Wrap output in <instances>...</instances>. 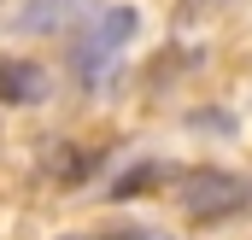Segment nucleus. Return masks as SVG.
Segmentation results:
<instances>
[{
    "label": "nucleus",
    "instance_id": "nucleus-5",
    "mask_svg": "<svg viewBox=\"0 0 252 240\" xmlns=\"http://www.w3.org/2000/svg\"><path fill=\"white\" fill-rule=\"evenodd\" d=\"M153 181H164V170H158V164H141V170H129V176L112 187V193L124 199V193H135V187H153Z\"/></svg>",
    "mask_w": 252,
    "mask_h": 240
},
{
    "label": "nucleus",
    "instance_id": "nucleus-3",
    "mask_svg": "<svg viewBox=\"0 0 252 240\" xmlns=\"http://www.w3.org/2000/svg\"><path fill=\"white\" fill-rule=\"evenodd\" d=\"M106 0H30L24 12H18V30L24 35H53V30H70V24H82L88 12H100Z\"/></svg>",
    "mask_w": 252,
    "mask_h": 240
},
{
    "label": "nucleus",
    "instance_id": "nucleus-2",
    "mask_svg": "<svg viewBox=\"0 0 252 240\" xmlns=\"http://www.w3.org/2000/svg\"><path fill=\"white\" fill-rule=\"evenodd\" d=\"M176 199H182V211H188L193 223H223V217H241L252 205V181L205 164V170H188V176L176 181Z\"/></svg>",
    "mask_w": 252,
    "mask_h": 240
},
{
    "label": "nucleus",
    "instance_id": "nucleus-6",
    "mask_svg": "<svg viewBox=\"0 0 252 240\" xmlns=\"http://www.w3.org/2000/svg\"><path fill=\"white\" fill-rule=\"evenodd\" d=\"M100 240H170V235H158V229H112V235H100Z\"/></svg>",
    "mask_w": 252,
    "mask_h": 240
},
{
    "label": "nucleus",
    "instance_id": "nucleus-1",
    "mask_svg": "<svg viewBox=\"0 0 252 240\" xmlns=\"http://www.w3.org/2000/svg\"><path fill=\"white\" fill-rule=\"evenodd\" d=\"M141 30V12L135 6H106L100 12V24H94V35L76 47V76H82V88L88 94H106L112 82H118V53H124V41Z\"/></svg>",
    "mask_w": 252,
    "mask_h": 240
},
{
    "label": "nucleus",
    "instance_id": "nucleus-4",
    "mask_svg": "<svg viewBox=\"0 0 252 240\" xmlns=\"http://www.w3.org/2000/svg\"><path fill=\"white\" fill-rule=\"evenodd\" d=\"M47 94V70L35 59H6L0 64V106H35Z\"/></svg>",
    "mask_w": 252,
    "mask_h": 240
},
{
    "label": "nucleus",
    "instance_id": "nucleus-7",
    "mask_svg": "<svg viewBox=\"0 0 252 240\" xmlns=\"http://www.w3.org/2000/svg\"><path fill=\"white\" fill-rule=\"evenodd\" d=\"M64 240H88V235H64Z\"/></svg>",
    "mask_w": 252,
    "mask_h": 240
}]
</instances>
